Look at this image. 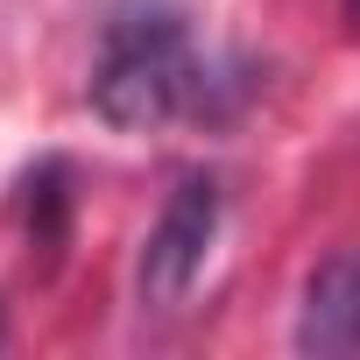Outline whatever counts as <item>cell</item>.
Wrapping results in <instances>:
<instances>
[{
  "label": "cell",
  "mask_w": 360,
  "mask_h": 360,
  "mask_svg": "<svg viewBox=\"0 0 360 360\" xmlns=\"http://www.w3.org/2000/svg\"><path fill=\"white\" fill-rule=\"evenodd\" d=\"M346 29H353V36H360V0H346Z\"/></svg>",
  "instance_id": "obj_5"
},
{
  "label": "cell",
  "mask_w": 360,
  "mask_h": 360,
  "mask_svg": "<svg viewBox=\"0 0 360 360\" xmlns=\"http://www.w3.org/2000/svg\"><path fill=\"white\" fill-rule=\"evenodd\" d=\"M255 78L226 57H205L176 0H113L92 57V113L120 134H155L169 120H233Z\"/></svg>",
  "instance_id": "obj_1"
},
{
  "label": "cell",
  "mask_w": 360,
  "mask_h": 360,
  "mask_svg": "<svg viewBox=\"0 0 360 360\" xmlns=\"http://www.w3.org/2000/svg\"><path fill=\"white\" fill-rule=\"evenodd\" d=\"M297 353H318V360L360 353V248H339V255H325L304 276Z\"/></svg>",
  "instance_id": "obj_3"
},
{
  "label": "cell",
  "mask_w": 360,
  "mask_h": 360,
  "mask_svg": "<svg viewBox=\"0 0 360 360\" xmlns=\"http://www.w3.org/2000/svg\"><path fill=\"white\" fill-rule=\"evenodd\" d=\"M29 240L43 255L64 240V162H43V176H29Z\"/></svg>",
  "instance_id": "obj_4"
},
{
  "label": "cell",
  "mask_w": 360,
  "mask_h": 360,
  "mask_svg": "<svg viewBox=\"0 0 360 360\" xmlns=\"http://www.w3.org/2000/svg\"><path fill=\"white\" fill-rule=\"evenodd\" d=\"M219 176L191 169L184 184L169 191V205L155 212L148 240H141V269H134V290H141V311H176L191 297V283L205 276V255L219 240Z\"/></svg>",
  "instance_id": "obj_2"
}]
</instances>
